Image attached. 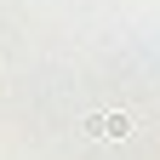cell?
Wrapping results in <instances>:
<instances>
[{"label":"cell","mask_w":160,"mask_h":160,"mask_svg":"<svg viewBox=\"0 0 160 160\" xmlns=\"http://www.w3.org/2000/svg\"><path fill=\"white\" fill-rule=\"evenodd\" d=\"M86 132H92V137H103V143H120V137H132V114L103 109V114H92V120H86Z\"/></svg>","instance_id":"6da1fadb"}]
</instances>
